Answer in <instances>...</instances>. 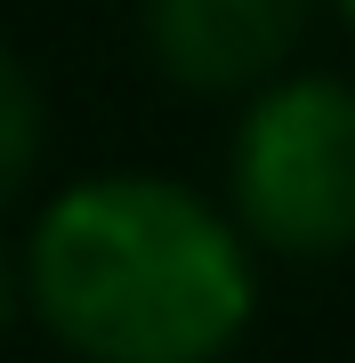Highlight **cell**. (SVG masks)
Returning a JSON list of instances; mask_svg holds the SVG:
<instances>
[{
  "label": "cell",
  "mask_w": 355,
  "mask_h": 363,
  "mask_svg": "<svg viewBox=\"0 0 355 363\" xmlns=\"http://www.w3.org/2000/svg\"><path fill=\"white\" fill-rule=\"evenodd\" d=\"M331 16H339V25H347V33H355V0H331Z\"/></svg>",
  "instance_id": "cell-6"
},
{
  "label": "cell",
  "mask_w": 355,
  "mask_h": 363,
  "mask_svg": "<svg viewBox=\"0 0 355 363\" xmlns=\"http://www.w3.org/2000/svg\"><path fill=\"white\" fill-rule=\"evenodd\" d=\"M226 210L266 259H347L355 250V81L291 65L235 105Z\"/></svg>",
  "instance_id": "cell-2"
},
{
  "label": "cell",
  "mask_w": 355,
  "mask_h": 363,
  "mask_svg": "<svg viewBox=\"0 0 355 363\" xmlns=\"http://www.w3.org/2000/svg\"><path fill=\"white\" fill-rule=\"evenodd\" d=\"M25 307L81 363H218L259 315V242L162 169H89L25 234Z\"/></svg>",
  "instance_id": "cell-1"
},
{
  "label": "cell",
  "mask_w": 355,
  "mask_h": 363,
  "mask_svg": "<svg viewBox=\"0 0 355 363\" xmlns=\"http://www.w3.org/2000/svg\"><path fill=\"white\" fill-rule=\"evenodd\" d=\"M331 0H137V40L186 97H250L299 65Z\"/></svg>",
  "instance_id": "cell-3"
},
{
  "label": "cell",
  "mask_w": 355,
  "mask_h": 363,
  "mask_svg": "<svg viewBox=\"0 0 355 363\" xmlns=\"http://www.w3.org/2000/svg\"><path fill=\"white\" fill-rule=\"evenodd\" d=\"M16 315H33V307H25V250L0 242V339H9Z\"/></svg>",
  "instance_id": "cell-5"
},
{
  "label": "cell",
  "mask_w": 355,
  "mask_h": 363,
  "mask_svg": "<svg viewBox=\"0 0 355 363\" xmlns=\"http://www.w3.org/2000/svg\"><path fill=\"white\" fill-rule=\"evenodd\" d=\"M40 154H49V97H40L33 65L0 40V210L25 202V186L40 178Z\"/></svg>",
  "instance_id": "cell-4"
}]
</instances>
